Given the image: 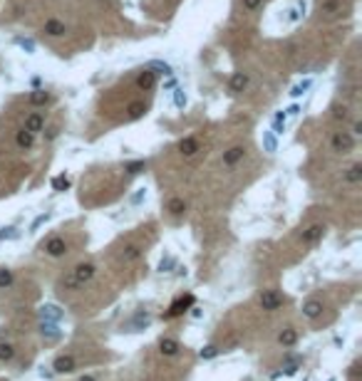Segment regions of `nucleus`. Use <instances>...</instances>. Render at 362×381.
Listing matches in <instances>:
<instances>
[{
	"mask_svg": "<svg viewBox=\"0 0 362 381\" xmlns=\"http://www.w3.org/2000/svg\"><path fill=\"white\" fill-rule=\"evenodd\" d=\"M94 272H97V267H94L92 262H82V265L74 267L72 275H70L67 280H62V285H67V287H79V285L89 282V280L94 277Z\"/></svg>",
	"mask_w": 362,
	"mask_h": 381,
	"instance_id": "1",
	"label": "nucleus"
},
{
	"mask_svg": "<svg viewBox=\"0 0 362 381\" xmlns=\"http://www.w3.org/2000/svg\"><path fill=\"white\" fill-rule=\"evenodd\" d=\"M194 295H181V297H176L174 302H171V307L164 312V319H176V317H181L186 310H191L194 307Z\"/></svg>",
	"mask_w": 362,
	"mask_h": 381,
	"instance_id": "2",
	"label": "nucleus"
},
{
	"mask_svg": "<svg viewBox=\"0 0 362 381\" xmlns=\"http://www.w3.org/2000/svg\"><path fill=\"white\" fill-rule=\"evenodd\" d=\"M353 146H355V139H353L350 131H338V134L333 136V151H338V154H350Z\"/></svg>",
	"mask_w": 362,
	"mask_h": 381,
	"instance_id": "3",
	"label": "nucleus"
},
{
	"mask_svg": "<svg viewBox=\"0 0 362 381\" xmlns=\"http://www.w3.org/2000/svg\"><path fill=\"white\" fill-rule=\"evenodd\" d=\"M281 305H283V295H281V292H276V290H266V292L261 295V307H263L266 312H276Z\"/></svg>",
	"mask_w": 362,
	"mask_h": 381,
	"instance_id": "4",
	"label": "nucleus"
},
{
	"mask_svg": "<svg viewBox=\"0 0 362 381\" xmlns=\"http://www.w3.org/2000/svg\"><path fill=\"white\" fill-rule=\"evenodd\" d=\"M42 250L50 255V257H60V255L67 253V243H65V238H50V240L42 245Z\"/></svg>",
	"mask_w": 362,
	"mask_h": 381,
	"instance_id": "5",
	"label": "nucleus"
},
{
	"mask_svg": "<svg viewBox=\"0 0 362 381\" xmlns=\"http://www.w3.org/2000/svg\"><path fill=\"white\" fill-rule=\"evenodd\" d=\"M179 151H181V156H196L199 154V139L196 136H186V139H181L179 141Z\"/></svg>",
	"mask_w": 362,
	"mask_h": 381,
	"instance_id": "6",
	"label": "nucleus"
},
{
	"mask_svg": "<svg viewBox=\"0 0 362 381\" xmlns=\"http://www.w3.org/2000/svg\"><path fill=\"white\" fill-rule=\"evenodd\" d=\"M25 131H30V134H37V131H42L45 129V117L40 114V112H32L27 119H25Z\"/></svg>",
	"mask_w": 362,
	"mask_h": 381,
	"instance_id": "7",
	"label": "nucleus"
},
{
	"mask_svg": "<svg viewBox=\"0 0 362 381\" xmlns=\"http://www.w3.org/2000/svg\"><path fill=\"white\" fill-rule=\"evenodd\" d=\"M52 369H55L57 374H70V372H74V357H70V354L57 357L55 364H52Z\"/></svg>",
	"mask_w": 362,
	"mask_h": 381,
	"instance_id": "8",
	"label": "nucleus"
},
{
	"mask_svg": "<svg viewBox=\"0 0 362 381\" xmlns=\"http://www.w3.org/2000/svg\"><path fill=\"white\" fill-rule=\"evenodd\" d=\"M243 156H246V149H243V146H231V149L223 154V164H226V166H236Z\"/></svg>",
	"mask_w": 362,
	"mask_h": 381,
	"instance_id": "9",
	"label": "nucleus"
},
{
	"mask_svg": "<svg viewBox=\"0 0 362 381\" xmlns=\"http://www.w3.org/2000/svg\"><path fill=\"white\" fill-rule=\"evenodd\" d=\"M303 315L308 319H318L323 315V302H318V300H308L305 305H303Z\"/></svg>",
	"mask_w": 362,
	"mask_h": 381,
	"instance_id": "10",
	"label": "nucleus"
},
{
	"mask_svg": "<svg viewBox=\"0 0 362 381\" xmlns=\"http://www.w3.org/2000/svg\"><path fill=\"white\" fill-rule=\"evenodd\" d=\"M45 32H47L50 37H62V35H65V22L50 17V20H45Z\"/></svg>",
	"mask_w": 362,
	"mask_h": 381,
	"instance_id": "11",
	"label": "nucleus"
},
{
	"mask_svg": "<svg viewBox=\"0 0 362 381\" xmlns=\"http://www.w3.org/2000/svg\"><path fill=\"white\" fill-rule=\"evenodd\" d=\"M228 87H231V92H243V89L248 87V74H246V72H236V74L231 77Z\"/></svg>",
	"mask_w": 362,
	"mask_h": 381,
	"instance_id": "12",
	"label": "nucleus"
},
{
	"mask_svg": "<svg viewBox=\"0 0 362 381\" xmlns=\"http://www.w3.org/2000/svg\"><path fill=\"white\" fill-rule=\"evenodd\" d=\"M50 99H52V97H50V92H45V89H35V92H30V97H27V102H30L32 107H45Z\"/></svg>",
	"mask_w": 362,
	"mask_h": 381,
	"instance_id": "13",
	"label": "nucleus"
},
{
	"mask_svg": "<svg viewBox=\"0 0 362 381\" xmlns=\"http://www.w3.org/2000/svg\"><path fill=\"white\" fill-rule=\"evenodd\" d=\"M323 233H325V228L323 225H310L308 230H303V243H315V240H320L323 238Z\"/></svg>",
	"mask_w": 362,
	"mask_h": 381,
	"instance_id": "14",
	"label": "nucleus"
},
{
	"mask_svg": "<svg viewBox=\"0 0 362 381\" xmlns=\"http://www.w3.org/2000/svg\"><path fill=\"white\" fill-rule=\"evenodd\" d=\"M154 84H156V74H154L151 69H144V72L137 77V87H139V89H151Z\"/></svg>",
	"mask_w": 362,
	"mask_h": 381,
	"instance_id": "15",
	"label": "nucleus"
},
{
	"mask_svg": "<svg viewBox=\"0 0 362 381\" xmlns=\"http://www.w3.org/2000/svg\"><path fill=\"white\" fill-rule=\"evenodd\" d=\"M159 352H161L164 357H174V354L179 352V342L166 337V339H161V342H159Z\"/></svg>",
	"mask_w": 362,
	"mask_h": 381,
	"instance_id": "16",
	"label": "nucleus"
},
{
	"mask_svg": "<svg viewBox=\"0 0 362 381\" xmlns=\"http://www.w3.org/2000/svg\"><path fill=\"white\" fill-rule=\"evenodd\" d=\"M15 141H17V146H20V149H32V144H35V134H30V131L20 129V131H17V136H15Z\"/></svg>",
	"mask_w": 362,
	"mask_h": 381,
	"instance_id": "17",
	"label": "nucleus"
},
{
	"mask_svg": "<svg viewBox=\"0 0 362 381\" xmlns=\"http://www.w3.org/2000/svg\"><path fill=\"white\" fill-rule=\"evenodd\" d=\"M278 342H281L283 347H293V344L298 342V332H295L293 327H286V329L278 334Z\"/></svg>",
	"mask_w": 362,
	"mask_h": 381,
	"instance_id": "18",
	"label": "nucleus"
},
{
	"mask_svg": "<svg viewBox=\"0 0 362 381\" xmlns=\"http://www.w3.org/2000/svg\"><path fill=\"white\" fill-rule=\"evenodd\" d=\"M40 315L45 319H55V322H57V319H62V310H60L57 305H42V307H40Z\"/></svg>",
	"mask_w": 362,
	"mask_h": 381,
	"instance_id": "19",
	"label": "nucleus"
},
{
	"mask_svg": "<svg viewBox=\"0 0 362 381\" xmlns=\"http://www.w3.org/2000/svg\"><path fill=\"white\" fill-rule=\"evenodd\" d=\"M149 312H144V310H142V312H137V315H134V317H132V322H129V329H132V332H137V329H142V327H146V324H149Z\"/></svg>",
	"mask_w": 362,
	"mask_h": 381,
	"instance_id": "20",
	"label": "nucleus"
},
{
	"mask_svg": "<svg viewBox=\"0 0 362 381\" xmlns=\"http://www.w3.org/2000/svg\"><path fill=\"white\" fill-rule=\"evenodd\" d=\"M345 181H348V184H360V181H362V164H355V166H350V169H348Z\"/></svg>",
	"mask_w": 362,
	"mask_h": 381,
	"instance_id": "21",
	"label": "nucleus"
},
{
	"mask_svg": "<svg viewBox=\"0 0 362 381\" xmlns=\"http://www.w3.org/2000/svg\"><path fill=\"white\" fill-rule=\"evenodd\" d=\"M166 210H169L171 215H181V213L186 210V203H184L181 198H171V200L166 203Z\"/></svg>",
	"mask_w": 362,
	"mask_h": 381,
	"instance_id": "22",
	"label": "nucleus"
},
{
	"mask_svg": "<svg viewBox=\"0 0 362 381\" xmlns=\"http://www.w3.org/2000/svg\"><path fill=\"white\" fill-rule=\"evenodd\" d=\"M12 357H15V349H12L10 344L0 342V362H10Z\"/></svg>",
	"mask_w": 362,
	"mask_h": 381,
	"instance_id": "23",
	"label": "nucleus"
},
{
	"mask_svg": "<svg viewBox=\"0 0 362 381\" xmlns=\"http://www.w3.org/2000/svg\"><path fill=\"white\" fill-rule=\"evenodd\" d=\"M144 112H146V107L142 104V102H134V104H129V119H139Z\"/></svg>",
	"mask_w": 362,
	"mask_h": 381,
	"instance_id": "24",
	"label": "nucleus"
},
{
	"mask_svg": "<svg viewBox=\"0 0 362 381\" xmlns=\"http://www.w3.org/2000/svg\"><path fill=\"white\" fill-rule=\"evenodd\" d=\"M139 255H142L139 245H127V248L122 250V257H124V260H137Z\"/></svg>",
	"mask_w": 362,
	"mask_h": 381,
	"instance_id": "25",
	"label": "nucleus"
},
{
	"mask_svg": "<svg viewBox=\"0 0 362 381\" xmlns=\"http://www.w3.org/2000/svg\"><path fill=\"white\" fill-rule=\"evenodd\" d=\"M52 189L55 190H67L70 189V179L62 174V176H57V179H52Z\"/></svg>",
	"mask_w": 362,
	"mask_h": 381,
	"instance_id": "26",
	"label": "nucleus"
},
{
	"mask_svg": "<svg viewBox=\"0 0 362 381\" xmlns=\"http://www.w3.org/2000/svg\"><path fill=\"white\" fill-rule=\"evenodd\" d=\"M10 285H12V272L5 270V267H0V290H5Z\"/></svg>",
	"mask_w": 362,
	"mask_h": 381,
	"instance_id": "27",
	"label": "nucleus"
},
{
	"mask_svg": "<svg viewBox=\"0 0 362 381\" xmlns=\"http://www.w3.org/2000/svg\"><path fill=\"white\" fill-rule=\"evenodd\" d=\"M40 332H42V334H47V337H52V339H57V337H60L57 327H55V324H47V322H42V324H40Z\"/></svg>",
	"mask_w": 362,
	"mask_h": 381,
	"instance_id": "28",
	"label": "nucleus"
},
{
	"mask_svg": "<svg viewBox=\"0 0 362 381\" xmlns=\"http://www.w3.org/2000/svg\"><path fill=\"white\" fill-rule=\"evenodd\" d=\"M286 112H281V114H276V119H273V129H276V134H283V127H286Z\"/></svg>",
	"mask_w": 362,
	"mask_h": 381,
	"instance_id": "29",
	"label": "nucleus"
},
{
	"mask_svg": "<svg viewBox=\"0 0 362 381\" xmlns=\"http://www.w3.org/2000/svg\"><path fill=\"white\" fill-rule=\"evenodd\" d=\"M216 354H218L216 347H204V349H201V359H214Z\"/></svg>",
	"mask_w": 362,
	"mask_h": 381,
	"instance_id": "30",
	"label": "nucleus"
},
{
	"mask_svg": "<svg viewBox=\"0 0 362 381\" xmlns=\"http://www.w3.org/2000/svg\"><path fill=\"white\" fill-rule=\"evenodd\" d=\"M308 87H310V82H308V79H305V82H303V84H295V87H293V92H290V94H293V97H300V94H303V92H305V89H308Z\"/></svg>",
	"mask_w": 362,
	"mask_h": 381,
	"instance_id": "31",
	"label": "nucleus"
},
{
	"mask_svg": "<svg viewBox=\"0 0 362 381\" xmlns=\"http://www.w3.org/2000/svg\"><path fill=\"white\" fill-rule=\"evenodd\" d=\"M144 169V161H134V164H127V174H139Z\"/></svg>",
	"mask_w": 362,
	"mask_h": 381,
	"instance_id": "32",
	"label": "nucleus"
},
{
	"mask_svg": "<svg viewBox=\"0 0 362 381\" xmlns=\"http://www.w3.org/2000/svg\"><path fill=\"white\" fill-rule=\"evenodd\" d=\"M45 220H50V213H42V215H37V218H35V223L30 225V230H37V228H40Z\"/></svg>",
	"mask_w": 362,
	"mask_h": 381,
	"instance_id": "33",
	"label": "nucleus"
},
{
	"mask_svg": "<svg viewBox=\"0 0 362 381\" xmlns=\"http://www.w3.org/2000/svg\"><path fill=\"white\" fill-rule=\"evenodd\" d=\"M338 7H340V2H338V0H328V2L323 5V12H335Z\"/></svg>",
	"mask_w": 362,
	"mask_h": 381,
	"instance_id": "34",
	"label": "nucleus"
},
{
	"mask_svg": "<svg viewBox=\"0 0 362 381\" xmlns=\"http://www.w3.org/2000/svg\"><path fill=\"white\" fill-rule=\"evenodd\" d=\"M263 5V0H243V7L246 10H258Z\"/></svg>",
	"mask_w": 362,
	"mask_h": 381,
	"instance_id": "35",
	"label": "nucleus"
},
{
	"mask_svg": "<svg viewBox=\"0 0 362 381\" xmlns=\"http://www.w3.org/2000/svg\"><path fill=\"white\" fill-rule=\"evenodd\" d=\"M169 267H174V257H164V260H161V265H159V270H161V272H169Z\"/></svg>",
	"mask_w": 362,
	"mask_h": 381,
	"instance_id": "36",
	"label": "nucleus"
},
{
	"mask_svg": "<svg viewBox=\"0 0 362 381\" xmlns=\"http://www.w3.org/2000/svg\"><path fill=\"white\" fill-rule=\"evenodd\" d=\"M350 379H353V381L360 379V362H355V364L350 367Z\"/></svg>",
	"mask_w": 362,
	"mask_h": 381,
	"instance_id": "37",
	"label": "nucleus"
},
{
	"mask_svg": "<svg viewBox=\"0 0 362 381\" xmlns=\"http://www.w3.org/2000/svg\"><path fill=\"white\" fill-rule=\"evenodd\" d=\"M335 119H348V109L345 107H335Z\"/></svg>",
	"mask_w": 362,
	"mask_h": 381,
	"instance_id": "38",
	"label": "nucleus"
},
{
	"mask_svg": "<svg viewBox=\"0 0 362 381\" xmlns=\"http://www.w3.org/2000/svg\"><path fill=\"white\" fill-rule=\"evenodd\" d=\"M174 99H176V107H184V104H186V97L181 94V89H176V97H174Z\"/></svg>",
	"mask_w": 362,
	"mask_h": 381,
	"instance_id": "39",
	"label": "nucleus"
},
{
	"mask_svg": "<svg viewBox=\"0 0 362 381\" xmlns=\"http://www.w3.org/2000/svg\"><path fill=\"white\" fill-rule=\"evenodd\" d=\"M266 149L268 151H276V139L273 136H266Z\"/></svg>",
	"mask_w": 362,
	"mask_h": 381,
	"instance_id": "40",
	"label": "nucleus"
},
{
	"mask_svg": "<svg viewBox=\"0 0 362 381\" xmlns=\"http://www.w3.org/2000/svg\"><path fill=\"white\" fill-rule=\"evenodd\" d=\"M17 233H15V228H5V233H0V240L2 238H15Z\"/></svg>",
	"mask_w": 362,
	"mask_h": 381,
	"instance_id": "41",
	"label": "nucleus"
},
{
	"mask_svg": "<svg viewBox=\"0 0 362 381\" xmlns=\"http://www.w3.org/2000/svg\"><path fill=\"white\" fill-rule=\"evenodd\" d=\"M17 42H20V45H22V47H25L27 52H32V50H35V45H32L30 40H17Z\"/></svg>",
	"mask_w": 362,
	"mask_h": 381,
	"instance_id": "42",
	"label": "nucleus"
},
{
	"mask_svg": "<svg viewBox=\"0 0 362 381\" xmlns=\"http://www.w3.org/2000/svg\"><path fill=\"white\" fill-rule=\"evenodd\" d=\"M55 136H57V127L47 129V139H55Z\"/></svg>",
	"mask_w": 362,
	"mask_h": 381,
	"instance_id": "43",
	"label": "nucleus"
},
{
	"mask_svg": "<svg viewBox=\"0 0 362 381\" xmlns=\"http://www.w3.org/2000/svg\"><path fill=\"white\" fill-rule=\"evenodd\" d=\"M353 134H362V124H360V122H355V124H353Z\"/></svg>",
	"mask_w": 362,
	"mask_h": 381,
	"instance_id": "44",
	"label": "nucleus"
},
{
	"mask_svg": "<svg viewBox=\"0 0 362 381\" xmlns=\"http://www.w3.org/2000/svg\"><path fill=\"white\" fill-rule=\"evenodd\" d=\"M79 381H97L94 377H89V374H84V377H79Z\"/></svg>",
	"mask_w": 362,
	"mask_h": 381,
	"instance_id": "45",
	"label": "nucleus"
}]
</instances>
